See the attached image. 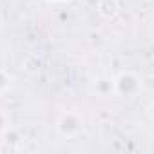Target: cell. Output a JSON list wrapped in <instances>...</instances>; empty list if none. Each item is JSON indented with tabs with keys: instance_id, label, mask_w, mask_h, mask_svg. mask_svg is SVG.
Listing matches in <instances>:
<instances>
[{
	"instance_id": "6da1fadb",
	"label": "cell",
	"mask_w": 154,
	"mask_h": 154,
	"mask_svg": "<svg viewBox=\"0 0 154 154\" xmlns=\"http://www.w3.org/2000/svg\"><path fill=\"white\" fill-rule=\"evenodd\" d=\"M114 96L123 100H134L143 91V78L132 69H123L116 76H112Z\"/></svg>"
},
{
	"instance_id": "7a4b0ae2",
	"label": "cell",
	"mask_w": 154,
	"mask_h": 154,
	"mask_svg": "<svg viewBox=\"0 0 154 154\" xmlns=\"http://www.w3.org/2000/svg\"><path fill=\"white\" fill-rule=\"evenodd\" d=\"M84 114L80 111H74V109H69V111H62L54 122V129H56V134L63 140H74L76 136H80V132L84 131Z\"/></svg>"
},
{
	"instance_id": "3957f363",
	"label": "cell",
	"mask_w": 154,
	"mask_h": 154,
	"mask_svg": "<svg viewBox=\"0 0 154 154\" xmlns=\"http://www.w3.org/2000/svg\"><path fill=\"white\" fill-rule=\"evenodd\" d=\"M89 93L98 98H111L114 96V84L112 76H96L89 85Z\"/></svg>"
},
{
	"instance_id": "277c9868",
	"label": "cell",
	"mask_w": 154,
	"mask_h": 154,
	"mask_svg": "<svg viewBox=\"0 0 154 154\" xmlns=\"http://www.w3.org/2000/svg\"><path fill=\"white\" fill-rule=\"evenodd\" d=\"M120 11L116 0H100L98 2V13L105 18H112L116 13Z\"/></svg>"
},
{
	"instance_id": "5b68a950",
	"label": "cell",
	"mask_w": 154,
	"mask_h": 154,
	"mask_svg": "<svg viewBox=\"0 0 154 154\" xmlns=\"http://www.w3.org/2000/svg\"><path fill=\"white\" fill-rule=\"evenodd\" d=\"M11 87H13V76L6 69H0V94H6Z\"/></svg>"
},
{
	"instance_id": "8992f818",
	"label": "cell",
	"mask_w": 154,
	"mask_h": 154,
	"mask_svg": "<svg viewBox=\"0 0 154 154\" xmlns=\"http://www.w3.org/2000/svg\"><path fill=\"white\" fill-rule=\"evenodd\" d=\"M8 127H9V116H8L6 111L0 109V134H2Z\"/></svg>"
}]
</instances>
